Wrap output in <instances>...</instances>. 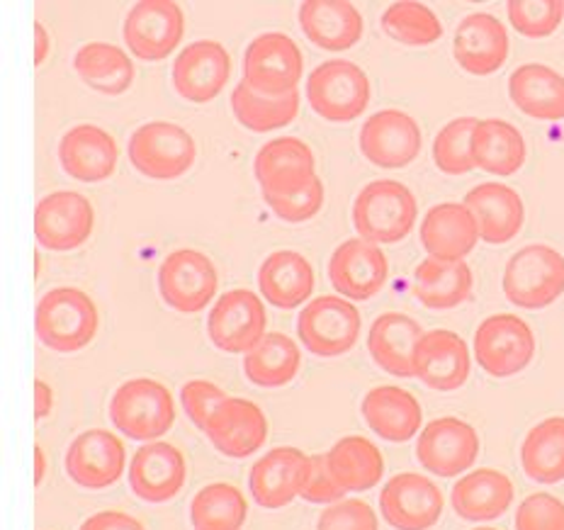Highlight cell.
<instances>
[{"instance_id":"6da1fadb","label":"cell","mask_w":564,"mask_h":530,"mask_svg":"<svg viewBox=\"0 0 564 530\" xmlns=\"http://www.w3.org/2000/svg\"><path fill=\"white\" fill-rule=\"evenodd\" d=\"M100 314L84 290L54 288L44 294L34 314V332L56 353H76L98 336Z\"/></svg>"},{"instance_id":"7a4b0ae2","label":"cell","mask_w":564,"mask_h":530,"mask_svg":"<svg viewBox=\"0 0 564 530\" xmlns=\"http://www.w3.org/2000/svg\"><path fill=\"white\" fill-rule=\"evenodd\" d=\"M419 215L416 197L397 181L366 185L352 205V224L360 239L370 244H399L406 239Z\"/></svg>"},{"instance_id":"3957f363","label":"cell","mask_w":564,"mask_h":530,"mask_svg":"<svg viewBox=\"0 0 564 530\" xmlns=\"http://www.w3.org/2000/svg\"><path fill=\"white\" fill-rule=\"evenodd\" d=\"M112 426L134 441H156L166 435L175 421L173 394L151 377H137L110 399Z\"/></svg>"},{"instance_id":"277c9868","label":"cell","mask_w":564,"mask_h":530,"mask_svg":"<svg viewBox=\"0 0 564 530\" xmlns=\"http://www.w3.org/2000/svg\"><path fill=\"white\" fill-rule=\"evenodd\" d=\"M503 292L516 307H547L564 294V256L543 244L516 251L503 270Z\"/></svg>"},{"instance_id":"5b68a950","label":"cell","mask_w":564,"mask_h":530,"mask_svg":"<svg viewBox=\"0 0 564 530\" xmlns=\"http://www.w3.org/2000/svg\"><path fill=\"white\" fill-rule=\"evenodd\" d=\"M370 78L352 62H324L312 71L307 98L312 110L328 122H352L368 110Z\"/></svg>"},{"instance_id":"8992f818","label":"cell","mask_w":564,"mask_h":530,"mask_svg":"<svg viewBox=\"0 0 564 530\" xmlns=\"http://www.w3.org/2000/svg\"><path fill=\"white\" fill-rule=\"evenodd\" d=\"M197 156L195 139L173 122H147L129 139L132 166L154 181H175L193 169Z\"/></svg>"},{"instance_id":"52a82bcc","label":"cell","mask_w":564,"mask_h":530,"mask_svg":"<svg viewBox=\"0 0 564 530\" xmlns=\"http://www.w3.org/2000/svg\"><path fill=\"white\" fill-rule=\"evenodd\" d=\"M475 356L487 375L513 377L531 365L535 356V336L521 316L494 314L477 328Z\"/></svg>"},{"instance_id":"ba28073f","label":"cell","mask_w":564,"mask_h":530,"mask_svg":"<svg viewBox=\"0 0 564 530\" xmlns=\"http://www.w3.org/2000/svg\"><path fill=\"white\" fill-rule=\"evenodd\" d=\"M302 78V52L282 32L256 37L243 54V84L261 96H288Z\"/></svg>"},{"instance_id":"9c48e42d","label":"cell","mask_w":564,"mask_h":530,"mask_svg":"<svg viewBox=\"0 0 564 530\" xmlns=\"http://www.w3.org/2000/svg\"><path fill=\"white\" fill-rule=\"evenodd\" d=\"M156 280L163 302L181 314L203 312L215 300L219 288L215 263L195 249L169 253L163 258Z\"/></svg>"},{"instance_id":"30bf717a","label":"cell","mask_w":564,"mask_h":530,"mask_svg":"<svg viewBox=\"0 0 564 530\" xmlns=\"http://www.w3.org/2000/svg\"><path fill=\"white\" fill-rule=\"evenodd\" d=\"M297 336L310 353L319 358H338L348 353L360 336V312L348 300L316 298L302 310Z\"/></svg>"},{"instance_id":"8fae6325","label":"cell","mask_w":564,"mask_h":530,"mask_svg":"<svg viewBox=\"0 0 564 530\" xmlns=\"http://www.w3.org/2000/svg\"><path fill=\"white\" fill-rule=\"evenodd\" d=\"M185 32L181 6L171 0H141L124 20V42L141 62H163Z\"/></svg>"},{"instance_id":"7c38bea8","label":"cell","mask_w":564,"mask_h":530,"mask_svg":"<svg viewBox=\"0 0 564 530\" xmlns=\"http://www.w3.org/2000/svg\"><path fill=\"white\" fill-rule=\"evenodd\" d=\"M268 316L261 298L251 290H229L209 312L207 334L219 350L246 356L265 336Z\"/></svg>"},{"instance_id":"4fadbf2b","label":"cell","mask_w":564,"mask_h":530,"mask_svg":"<svg viewBox=\"0 0 564 530\" xmlns=\"http://www.w3.org/2000/svg\"><path fill=\"white\" fill-rule=\"evenodd\" d=\"M93 227L96 209L80 193H52L34 207V234L50 251H76L90 239Z\"/></svg>"},{"instance_id":"5bb4252c","label":"cell","mask_w":564,"mask_h":530,"mask_svg":"<svg viewBox=\"0 0 564 530\" xmlns=\"http://www.w3.org/2000/svg\"><path fill=\"white\" fill-rule=\"evenodd\" d=\"M443 491L426 475L402 473L380 491V511L394 530H429L443 513Z\"/></svg>"},{"instance_id":"9a60e30c","label":"cell","mask_w":564,"mask_h":530,"mask_svg":"<svg viewBox=\"0 0 564 530\" xmlns=\"http://www.w3.org/2000/svg\"><path fill=\"white\" fill-rule=\"evenodd\" d=\"M479 453L477 431L467 421L443 417L421 431L416 455L423 469L438 477H455L475 465Z\"/></svg>"},{"instance_id":"2e32d148","label":"cell","mask_w":564,"mask_h":530,"mask_svg":"<svg viewBox=\"0 0 564 530\" xmlns=\"http://www.w3.org/2000/svg\"><path fill=\"white\" fill-rule=\"evenodd\" d=\"M231 76V58L225 46L199 40L178 54L173 64V88L187 102L205 105L215 100Z\"/></svg>"},{"instance_id":"e0dca14e","label":"cell","mask_w":564,"mask_h":530,"mask_svg":"<svg viewBox=\"0 0 564 530\" xmlns=\"http://www.w3.org/2000/svg\"><path fill=\"white\" fill-rule=\"evenodd\" d=\"M127 453L122 441L110 431L93 429L80 433L66 451V475L84 489H108L124 473Z\"/></svg>"},{"instance_id":"ac0fdd59","label":"cell","mask_w":564,"mask_h":530,"mask_svg":"<svg viewBox=\"0 0 564 530\" xmlns=\"http://www.w3.org/2000/svg\"><path fill=\"white\" fill-rule=\"evenodd\" d=\"M387 278H390V263L384 251L366 239L340 244L328 261V280L336 292L350 300L375 298L384 288Z\"/></svg>"},{"instance_id":"d6986e66","label":"cell","mask_w":564,"mask_h":530,"mask_svg":"<svg viewBox=\"0 0 564 530\" xmlns=\"http://www.w3.org/2000/svg\"><path fill=\"white\" fill-rule=\"evenodd\" d=\"M360 149L375 166L402 169L419 156L421 129L414 117L402 110H382L362 125Z\"/></svg>"},{"instance_id":"ffe728a7","label":"cell","mask_w":564,"mask_h":530,"mask_svg":"<svg viewBox=\"0 0 564 530\" xmlns=\"http://www.w3.org/2000/svg\"><path fill=\"white\" fill-rule=\"evenodd\" d=\"M187 477L185 457L178 447L163 441L141 445L129 465V487L141 501L163 504L181 494Z\"/></svg>"},{"instance_id":"44dd1931","label":"cell","mask_w":564,"mask_h":530,"mask_svg":"<svg viewBox=\"0 0 564 530\" xmlns=\"http://www.w3.org/2000/svg\"><path fill=\"white\" fill-rule=\"evenodd\" d=\"M207 439L227 457H249L268 441V419L263 409L241 397H229L207 423Z\"/></svg>"},{"instance_id":"7402d4cb","label":"cell","mask_w":564,"mask_h":530,"mask_svg":"<svg viewBox=\"0 0 564 530\" xmlns=\"http://www.w3.org/2000/svg\"><path fill=\"white\" fill-rule=\"evenodd\" d=\"M64 171L80 183H102L117 169L120 149L110 132L98 125H78L58 144Z\"/></svg>"},{"instance_id":"603a6c76","label":"cell","mask_w":564,"mask_h":530,"mask_svg":"<svg viewBox=\"0 0 564 530\" xmlns=\"http://www.w3.org/2000/svg\"><path fill=\"white\" fill-rule=\"evenodd\" d=\"M453 54L455 62L460 64L467 74H494V71H499L509 58L507 28H503L497 18L487 13L467 15L455 30Z\"/></svg>"},{"instance_id":"cb8c5ba5","label":"cell","mask_w":564,"mask_h":530,"mask_svg":"<svg viewBox=\"0 0 564 530\" xmlns=\"http://www.w3.org/2000/svg\"><path fill=\"white\" fill-rule=\"evenodd\" d=\"M463 205L477 224L479 239L494 246L511 241L525 221L521 195L503 183H481L473 187Z\"/></svg>"},{"instance_id":"d4e9b609","label":"cell","mask_w":564,"mask_h":530,"mask_svg":"<svg viewBox=\"0 0 564 530\" xmlns=\"http://www.w3.org/2000/svg\"><path fill=\"white\" fill-rule=\"evenodd\" d=\"M256 181L265 195L295 191L314 179V154L297 137H280L261 147L253 161Z\"/></svg>"},{"instance_id":"484cf974","label":"cell","mask_w":564,"mask_h":530,"mask_svg":"<svg viewBox=\"0 0 564 530\" xmlns=\"http://www.w3.org/2000/svg\"><path fill=\"white\" fill-rule=\"evenodd\" d=\"M469 350L465 340L438 328V332L423 334L416 348V377L429 385L431 390L453 392L460 390L469 377Z\"/></svg>"},{"instance_id":"4316f807","label":"cell","mask_w":564,"mask_h":530,"mask_svg":"<svg viewBox=\"0 0 564 530\" xmlns=\"http://www.w3.org/2000/svg\"><path fill=\"white\" fill-rule=\"evenodd\" d=\"M421 338V326L411 316L387 312L370 326L368 350L384 372L416 377V348Z\"/></svg>"},{"instance_id":"83f0119b","label":"cell","mask_w":564,"mask_h":530,"mask_svg":"<svg viewBox=\"0 0 564 530\" xmlns=\"http://www.w3.org/2000/svg\"><path fill=\"white\" fill-rule=\"evenodd\" d=\"M307 455L297 447H273L251 467L249 487L263 509H282L300 497V477Z\"/></svg>"},{"instance_id":"f1b7e54d","label":"cell","mask_w":564,"mask_h":530,"mask_svg":"<svg viewBox=\"0 0 564 530\" xmlns=\"http://www.w3.org/2000/svg\"><path fill=\"white\" fill-rule=\"evenodd\" d=\"M300 28L328 52H344L362 37V18L346 0H307L300 6Z\"/></svg>"},{"instance_id":"f546056e","label":"cell","mask_w":564,"mask_h":530,"mask_svg":"<svg viewBox=\"0 0 564 530\" xmlns=\"http://www.w3.org/2000/svg\"><path fill=\"white\" fill-rule=\"evenodd\" d=\"M479 239L477 224L463 203H443L421 221V244L433 258L463 261Z\"/></svg>"},{"instance_id":"4dcf8cb0","label":"cell","mask_w":564,"mask_h":530,"mask_svg":"<svg viewBox=\"0 0 564 530\" xmlns=\"http://www.w3.org/2000/svg\"><path fill=\"white\" fill-rule=\"evenodd\" d=\"M314 268L297 251L270 253L258 270V288L278 310H295L314 292Z\"/></svg>"},{"instance_id":"1f68e13d","label":"cell","mask_w":564,"mask_h":530,"mask_svg":"<svg viewBox=\"0 0 564 530\" xmlns=\"http://www.w3.org/2000/svg\"><path fill=\"white\" fill-rule=\"evenodd\" d=\"M511 102L533 120H564V76L543 64H525L509 78Z\"/></svg>"},{"instance_id":"d6a6232c","label":"cell","mask_w":564,"mask_h":530,"mask_svg":"<svg viewBox=\"0 0 564 530\" xmlns=\"http://www.w3.org/2000/svg\"><path fill=\"white\" fill-rule=\"evenodd\" d=\"M513 482L499 469H475L451 491L455 513L465 521H491L511 509Z\"/></svg>"},{"instance_id":"836d02e7","label":"cell","mask_w":564,"mask_h":530,"mask_svg":"<svg viewBox=\"0 0 564 530\" xmlns=\"http://www.w3.org/2000/svg\"><path fill=\"white\" fill-rule=\"evenodd\" d=\"M362 419L372 433L390 443H404L421 429V407L402 387H375L362 399Z\"/></svg>"},{"instance_id":"e575fe53","label":"cell","mask_w":564,"mask_h":530,"mask_svg":"<svg viewBox=\"0 0 564 530\" xmlns=\"http://www.w3.org/2000/svg\"><path fill=\"white\" fill-rule=\"evenodd\" d=\"M414 294L429 310H453L473 294V270L465 261L429 256L414 273Z\"/></svg>"},{"instance_id":"d590c367","label":"cell","mask_w":564,"mask_h":530,"mask_svg":"<svg viewBox=\"0 0 564 530\" xmlns=\"http://www.w3.org/2000/svg\"><path fill=\"white\" fill-rule=\"evenodd\" d=\"M525 139L503 120H477L473 132L475 169L491 175H513L525 163Z\"/></svg>"},{"instance_id":"8d00e7d4","label":"cell","mask_w":564,"mask_h":530,"mask_svg":"<svg viewBox=\"0 0 564 530\" xmlns=\"http://www.w3.org/2000/svg\"><path fill=\"white\" fill-rule=\"evenodd\" d=\"M80 80L105 96H120L134 84V64L120 46L108 42H90L80 46L74 58Z\"/></svg>"},{"instance_id":"74e56055","label":"cell","mask_w":564,"mask_h":530,"mask_svg":"<svg viewBox=\"0 0 564 530\" xmlns=\"http://www.w3.org/2000/svg\"><path fill=\"white\" fill-rule=\"evenodd\" d=\"M521 465L538 485H557L564 479V417H550L528 431Z\"/></svg>"},{"instance_id":"f35d334b","label":"cell","mask_w":564,"mask_h":530,"mask_svg":"<svg viewBox=\"0 0 564 530\" xmlns=\"http://www.w3.org/2000/svg\"><path fill=\"white\" fill-rule=\"evenodd\" d=\"M332 473L338 485L346 491H368L378 485L384 473V461L380 447L362 435H348L340 439L332 451L326 453Z\"/></svg>"},{"instance_id":"ab89813d","label":"cell","mask_w":564,"mask_h":530,"mask_svg":"<svg viewBox=\"0 0 564 530\" xmlns=\"http://www.w3.org/2000/svg\"><path fill=\"white\" fill-rule=\"evenodd\" d=\"M300 363L302 356L295 340L285 334H265L243 356V370L258 387H282L295 380Z\"/></svg>"},{"instance_id":"60d3db41","label":"cell","mask_w":564,"mask_h":530,"mask_svg":"<svg viewBox=\"0 0 564 530\" xmlns=\"http://www.w3.org/2000/svg\"><path fill=\"white\" fill-rule=\"evenodd\" d=\"M231 110L241 127L265 134L295 120L300 112V93L292 90L288 96H261L241 80L231 93Z\"/></svg>"},{"instance_id":"b9f144b4","label":"cell","mask_w":564,"mask_h":530,"mask_svg":"<svg viewBox=\"0 0 564 530\" xmlns=\"http://www.w3.org/2000/svg\"><path fill=\"white\" fill-rule=\"evenodd\" d=\"M246 516H249V504L243 494L227 482L203 487L191 504L195 530H241Z\"/></svg>"},{"instance_id":"7bdbcfd3","label":"cell","mask_w":564,"mask_h":530,"mask_svg":"<svg viewBox=\"0 0 564 530\" xmlns=\"http://www.w3.org/2000/svg\"><path fill=\"white\" fill-rule=\"evenodd\" d=\"M382 30L409 46H426L441 40L443 28L433 10L421 3H394L384 10Z\"/></svg>"},{"instance_id":"ee69618b","label":"cell","mask_w":564,"mask_h":530,"mask_svg":"<svg viewBox=\"0 0 564 530\" xmlns=\"http://www.w3.org/2000/svg\"><path fill=\"white\" fill-rule=\"evenodd\" d=\"M475 117H457L445 125L433 141V161L448 175H465L475 169L473 161V132Z\"/></svg>"},{"instance_id":"f6af8a7d","label":"cell","mask_w":564,"mask_h":530,"mask_svg":"<svg viewBox=\"0 0 564 530\" xmlns=\"http://www.w3.org/2000/svg\"><path fill=\"white\" fill-rule=\"evenodd\" d=\"M507 13L516 32L540 40L560 28L564 3L562 0H511L507 3Z\"/></svg>"},{"instance_id":"bcb514c9","label":"cell","mask_w":564,"mask_h":530,"mask_svg":"<svg viewBox=\"0 0 564 530\" xmlns=\"http://www.w3.org/2000/svg\"><path fill=\"white\" fill-rule=\"evenodd\" d=\"M265 203L282 221H290V224L307 221L324 205V185L314 175V179L295 187V191L282 193V195H265Z\"/></svg>"},{"instance_id":"7dc6e473","label":"cell","mask_w":564,"mask_h":530,"mask_svg":"<svg viewBox=\"0 0 564 530\" xmlns=\"http://www.w3.org/2000/svg\"><path fill=\"white\" fill-rule=\"evenodd\" d=\"M346 489L338 485L326 455H307L300 477V497L310 504H336Z\"/></svg>"},{"instance_id":"c3c4849f","label":"cell","mask_w":564,"mask_h":530,"mask_svg":"<svg viewBox=\"0 0 564 530\" xmlns=\"http://www.w3.org/2000/svg\"><path fill=\"white\" fill-rule=\"evenodd\" d=\"M227 399H229V394L221 390V387H217L215 382H207V380H193V382L183 385V390H181L183 411L199 431L207 429L209 419L217 414V409L225 404Z\"/></svg>"},{"instance_id":"681fc988","label":"cell","mask_w":564,"mask_h":530,"mask_svg":"<svg viewBox=\"0 0 564 530\" xmlns=\"http://www.w3.org/2000/svg\"><path fill=\"white\" fill-rule=\"evenodd\" d=\"M516 530H564V504L552 494H533L516 511Z\"/></svg>"},{"instance_id":"f907efd6","label":"cell","mask_w":564,"mask_h":530,"mask_svg":"<svg viewBox=\"0 0 564 530\" xmlns=\"http://www.w3.org/2000/svg\"><path fill=\"white\" fill-rule=\"evenodd\" d=\"M316 530H378V516L360 499L336 501L319 516Z\"/></svg>"},{"instance_id":"816d5d0a","label":"cell","mask_w":564,"mask_h":530,"mask_svg":"<svg viewBox=\"0 0 564 530\" xmlns=\"http://www.w3.org/2000/svg\"><path fill=\"white\" fill-rule=\"evenodd\" d=\"M80 530H147L144 523L124 511H100L90 516Z\"/></svg>"},{"instance_id":"f5cc1de1","label":"cell","mask_w":564,"mask_h":530,"mask_svg":"<svg viewBox=\"0 0 564 530\" xmlns=\"http://www.w3.org/2000/svg\"><path fill=\"white\" fill-rule=\"evenodd\" d=\"M52 409H54L52 387L46 385L44 380H37V382H34V417H37V421L46 419L52 414Z\"/></svg>"},{"instance_id":"db71d44e","label":"cell","mask_w":564,"mask_h":530,"mask_svg":"<svg viewBox=\"0 0 564 530\" xmlns=\"http://www.w3.org/2000/svg\"><path fill=\"white\" fill-rule=\"evenodd\" d=\"M34 42H37V50H34V64H44L46 52H50V37H46V30L44 25H34Z\"/></svg>"},{"instance_id":"11a10c76","label":"cell","mask_w":564,"mask_h":530,"mask_svg":"<svg viewBox=\"0 0 564 530\" xmlns=\"http://www.w3.org/2000/svg\"><path fill=\"white\" fill-rule=\"evenodd\" d=\"M44 473H46V455H44L42 447L37 445V447H34V485H37V487L44 482Z\"/></svg>"},{"instance_id":"9f6ffc18","label":"cell","mask_w":564,"mask_h":530,"mask_svg":"<svg viewBox=\"0 0 564 530\" xmlns=\"http://www.w3.org/2000/svg\"><path fill=\"white\" fill-rule=\"evenodd\" d=\"M475 530H497V528H475Z\"/></svg>"}]
</instances>
